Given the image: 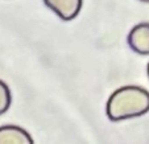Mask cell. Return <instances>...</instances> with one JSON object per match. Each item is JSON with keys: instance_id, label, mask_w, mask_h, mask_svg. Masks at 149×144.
I'll return each mask as SVG.
<instances>
[{"instance_id": "277c9868", "label": "cell", "mask_w": 149, "mask_h": 144, "mask_svg": "<svg viewBox=\"0 0 149 144\" xmlns=\"http://www.w3.org/2000/svg\"><path fill=\"white\" fill-rule=\"evenodd\" d=\"M0 144H33V139L24 128L8 124L0 127Z\"/></svg>"}, {"instance_id": "6da1fadb", "label": "cell", "mask_w": 149, "mask_h": 144, "mask_svg": "<svg viewBox=\"0 0 149 144\" xmlns=\"http://www.w3.org/2000/svg\"><path fill=\"white\" fill-rule=\"evenodd\" d=\"M149 111V93L139 86H123L111 94L106 114L112 122L141 116Z\"/></svg>"}, {"instance_id": "3957f363", "label": "cell", "mask_w": 149, "mask_h": 144, "mask_svg": "<svg viewBox=\"0 0 149 144\" xmlns=\"http://www.w3.org/2000/svg\"><path fill=\"white\" fill-rule=\"evenodd\" d=\"M44 3L65 21L75 19L82 8V0H44Z\"/></svg>"}, {"instance_id": "52a82bcc", "label": "cell", "mask_w": 149, "mask_h": 144, "mask_svg": "<svg viewBox=\"0 0 149 144\" xmlns=\"http://www.w3.org/2000/svg\"><path fill=\"white\" fill-rule=\"evenodd\" d=\"M148 77H149V64H148Z\"/></svg>"}, {"instance_id": "8992f818", "label": "cell", "mask_w": 149, "mask_h": 144, "mask_svg": "<svg viewBox=\"0 0 149 144\" xmlns=\"http://www.w3.org/2000/svg\"><path fill=\"white\" fill-rule=\"evenodd\" d=\"M141 1H145V3H149V0H141Z\"/></svg>"}, {"instance_id": "7a4b0ae2", "label": "cell", "mask_w": 149, "mask_h": 144, "mask_svg": "<svg viewBox=\"0 0 149 144\" xmlns=\"http://www.w3.org/2000/svg\"><path fill=\"white\" fill-rule=\"evenodd\" d=\"M128 45L135 53L141 56L149 54V23H140L131 29L128 34Z\"/></svg>"}, {"instance_id": "5b68a950", "label": "cell", "mask_w": 149, "mask_h": 144, "mask_svg": "<svg viewBox=\"0 0 149 144\" xmlns=\"http://www.w3.org/2000/svg\"><path fill=\"white\" fill-rule=\"evenodd\" d=\"M11 91L3 81H0V115L4 114L11 106Z\"/></svg>"}]
</instances>
